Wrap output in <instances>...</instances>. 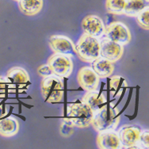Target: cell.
Instances as JSON below:
<instances>
[{"label":"cell","mask_w":149,"mask_h":149,"mask_svg":"<svg viewBox=\"0 0 149 149\" xmlns=\"http://www.w3.org/2000/svg\"><path fill=\"white\" fill-rule=\"evenodd\" d=\"M75 55L85 63H92L101 56L100 39L84 33L75 45Z\"/></svg>","instance_id":"obj_2"},{"label":"cell","mask_w":149,"mask_h":149,"mask_svg":"<svg viewBox=\"0 0 149 149\" xmlns=\"http://www.w3.org/2000/svg\"><path fill=\"white\" fill-rule=\"evenodd\" d=\"M67 118L73 126L83 129L91 125L95 113L89 106L81 102L79 103L68 104Z\"/></svg>","instance_id":"obj_4"},{"label":"cell","mask_w":149,"mask_h":149,"mask_svg":"<svg viewBox=\"0 0 149 149\" xmlns=\"http://www.w3.org/2000/svg\"><path fill=\"white\" fill-rule=\"evenodd\" d=\"M82 29L84 33L101 39L104 37L106 26L102 19L97 15H87L81 23Z\"/></svg>","instance_id":"obj_9"},{"label":"cell","mask_w":149,"mask_h":149,"mask_svg":"<svg viewBox=\"0 0 149 149\" xmlns=\"http://www.w3.org/2000/svg\"><path fill=\"white\" fill-rule=\"evenodd\" d=\"M104 37L123 46L128 45L132 39L128 26L121 22L110 23L106 26Z\"/></svg>","instance_id":"obj_6"},{"label":"cell","mask_w":149,"mask_h":149,"mask_svg":"<svg viewBox=\"0 0 149 149\" xmlns=\"http://www.w3.org/2000/svg\"><path fill=\"white\" fill-rule=\"evenodd\" d=\"M124 83H126L125 80L119 75H113L112 76L110 82H109V86L110 89L114 91V93H117L118 91H121L124 87Z\"/></svg>","instance_id":"obj_23"},{"label":"cell","mask_w":149,"mask_h":149,"mask_svg":"<svg viewBox=\"0 0 149 149\" xmlns=\"http://www.w3.org/2000/svg\"><path fill=\"white\" fill-rule=\"evenodd\" d=\"M6 76L15 86L16 91L17 87L20 92L24 91V87H27L28 84H30V78L28 72L21 67H13L9 69Z\"/></svg>","instance_id":"obj_13"},{"label":"cell","mask_w":149,"mask_h":149,"mask_svg":"<svg viewBox=\"0 0 149 149\" xmlns=\"http://www.w3.org/2000/svg\"><path fill=\"white\" fill-rule=\"evenodd\" d=\"M37 72L38 75L40 76V77H42V79L43 78L49 77L50 75L54 74L52 73V69L49 67L48 63H45V64H43V65H40V67H38Z\"/></svg>","instance_id":"obj_25"},{"label":"cell","mask_w":149,"mask_h":149,"mask_svg":"<svg viewBox=\"0 0 149 149\" xmlns=\"http://www.w3.org/2000/svg\"><path fill=\"white\" fill-rule=\"evenodd\" d=\"M74 127L71 123L68 118H64L62 119V121L60 125V133L63 137L68 138L74 134Z\"/></svg>","instance_id":"obj_21"},{"label":"cell","mask_w":149,"mask_h":149,"mask_svg":"<svg viewBox=\"0 0 149 149\" xmlns=\"http://www.w3.org/2000/svg\"><path fill=\"white\" fill-rule=\"evenodd\" d=\"M96 143L99 149L122 148L118 132L115 130H107L98 132L96 138Z\"/></svg>","instance_id":"obj_12"},{"label":"cell","mask_w":149,"mask_h":149,"mask_svg":"<svg viewBox=\"0 0 149 149\" xmlns=\"http://www.w3.org/2000/svg\"><path fill=\"white\" fill-rule=\"evenodd\" d=\"M49 45L54 53L66 55L70 57L75 55V45L66 36L52 35L49 37Z\"/></svg>","instance_id":"obj_7"},{"label":"cell","mask_w":149,"mask_h":149,"mask_svg":"<svg viewBox=\"0 0 149 149\" xmlns=\"http://www.w3.org/2000/svg\"><path fill=\"white\" fill-rule=\"evenodd\" d=\"M136 22L138 26L144 30L149 29V6L143 9L136 16Z\"/></svg>","instance_id":"obj_22"},{"label":"cell","mask_w":149,"mask_h":149,"mask_svg":"<svg viewBox=\"0 0 149 149\" xmlns=\"http://www.w3.org/2000/svg\"><path fill=\"white\" fill-rule=\"evenodd\" d=\"M125 5L126 0H106V10L111 15H124Z\"/></svg>","instance_id":"obj_19"},{"label":"cell","mask_w":149,"mask_h":149,"mask_svg":"<svg viewBox=\"0 0 149 149\" xmlns=\"http://www.w3.org/2000/svg\"><path fill=\"white\" fill-rule=\"evenodd\" d=\"M40 91L46 102H61L64 95V86L62 78L58 77L55 74L43 78L40 84Z\"/></svg>","instance_id":"obj_3"},{"label":"cell","mask_w":149,"mask_h":149,"mask_svg":"<svg viewBox=\"0 0 149 149\" xmlns=\"http://www.w3.org/2000/svg\"><path fill=\"white\" fill-rule=\"evenodd\" d=\"M14 1H16V2H18L19 0H14Z\"/></svg>","instance_id":"obj_27"},{"label":"cell","mask_w":149,"mask_h":149,"mask_svg":"<svg viewBox=\"0 0 149 149\" xmlns=\"http://www.w3.org/2000/svg\"><path fill=\"white\" fill-rule=\"evenodd\" d=\"M18 8L23 15L34 16L40 13L43 8V0H19Z\"/></svg>","instance_id":"obj_17"},{"label":"cell","mask_w":149,"mask_h":149,"mask_svg":"<svg viewBox=\"0 0 149 149\" xmlns=\"http://www.w3.org/2000/svg\"><path fill=\"white\" fill-rule=\"evenodd\" d=\"M120 112L113 104H108L95 114L91 125L97 132L116 130L120 122Z\"/></svg>","instance_id":"obj_1"},{"label":"cell","mask_w":149,"mask_h":149,"mask_svg":"<svg viewBox=\"0 0 149 149\" xmlns=\"http://www.w3.org/2000/svg\"><path fill=\"white\" fill-rule=\"evenodd\" d=\"M6 114V113H4V109H3V105L2 103V102L0 101V119H2V118L5 116Z\"/></svg>","instance_id":"obj_26"},{"label":"cell","mask_w":149,"mask_h":149,"mask_svg":"<svg viewBox=\"0 0 149 149\" xmlns=\"http://www.w3.org/2000/svg\"><path fill=\"white\" fill-rule=\"evenodd\" d=\"M141 129L132 125H124L119 129L118 136L122 148H137V143Z\"/></svg>","instance_id":"obj_10"},{"label":"cell","mask_w":149,"mask_h":149,"mask_svg":"<svg viewBox=\"0 0 149 149\" xmlns=\"http://www.w3.org/2000/svg\"><path fill=\"white\" fill-rule=\"evenodd\" d=\"M137 148L148 149L149 148V132L148 130L141 131L137 143Z\"/></svg>","instance_id":"obj_24"},{"label":"cell","mask_w":149,"mask_h":149,"mask_svg":"<svg viewBox=\"0 0 149 149\" xmlns=\"http://www.w3.org/2000/svg\"><path fill=\"white\" fill-rule=\"evenodd\" d=\"M148 6H149V0H126L124 15L129 17H136Z\"/></svg>","instance_id":"obj_18"},{"label":"cell","mask_w":149,"mask_h":149,"mask_svg":"<svg viewBox=\"0 0 149 149\" xmlns=\"http://www.w3.org/2000/svg\"><path fill=\"white\" fill-rule=\"evenodd\" d=\"M81 102L89 106L94 113L96 114L106 104V98L103 93H100L96 90L86 92L82 97Z\"/></svg>","instance_id":"obj_14"},{"label":"cell","mask_w":149,"mask_h":149,"mask_svg":"<svg viewBox=\"0 0 149 149\" xmlns=\"http://www.w3.org/2000/svg\"><path fill=\"white\" fill-rule=\"evenodd\" d=\"M79 85L85 91H94L97 90L100 83V78L92 67H83L79 70L77 74Z\"/></svg>","instance_id":"obj_8"},{"label":"cell","mask_w":149,"mask_h":149,"mask_svg":"<svg viewBox=\"0 0 149 149\" xmlns=\"http://www.w3.org/2000/svg\"><path fill=\"white\" fill-rule=\"evenodd\" d=\"M16 88L6 76L0 75V97H5L10 93H15Z\"/></svg>","instance_id":"obj_20"},{"label":"cell","mask_w":149,"mask_h":149,"mask_svg":"<svg viewBox=\"0 0 149 149\" xmlns=\"http://www.w3.org/2000/svg\"><path fill=\"white\" fill-rule=\"evenodd\" d=\"M100 53L102 57L115 63L122 56L124 46L104 37L100 40Z\"/></svg>","instance_id":"obj_11"},{"label":"cell","mask_w":149,"mask_h":149,"mask_svg":"<svg viewBox=\"0 0 149 149\" xmlns=\"http://www.w3.org/2000/svg\"><path fill=\"white\" fill-rule=\"evenodd\" d=\"M19 131L18 120L14 117L0 119V136L3 137H12Z\"/></svg>","instance_id":"obj_16"},{"label":"cell","mask_w":149,"mask_h":149,"mask_svg":"<svg viewBox=\"0 0 149 149\" xmlns=\"http://www.w3.org/2000/svg\"><path fill=\"white\" fill-rule=\"evenodd\" d=\"M92 68L100 79H106L111 76L114 72V64L111 61L100 56L92 62Z\"/></svg>","instance_id":"obj_15"},{"label":"cell","mask_w":149,"mask_h":149,"mask_svg":"<svg viewBox=\"0 0 149 149\" xmlns=\"http://www.w3.org/2000/svg\"><path fill=\"white\" fill-rule=\"evenodd\" d=\"M47 63L51 68L52 73L60 78H68L73 72L72 57L60 53H53L48 59Z\"/></svg>","instance_id":"obj_5"}]
</instances>
